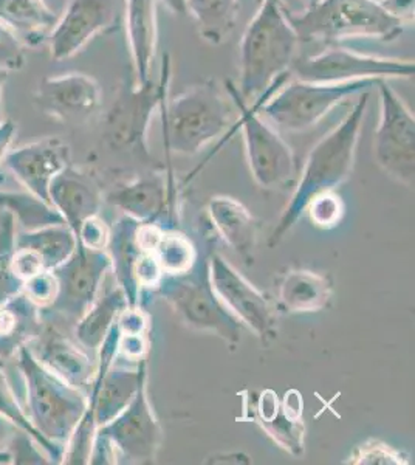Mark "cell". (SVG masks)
Masks as SVG:
<instances>
[{
	"label": "cell",
	"instance_id": "24",
	"mask_svg": "<svg viewBox=\"0 0 415 465\" xmlns=\"http://www.w3.org/2000/svg\"><path fill=\"white\" fill-rule=\"evenodd\" d=\"M140 223L129 216L118 217L111 227L105 252L111 256V272L115 275L116 286L126 295L129 306H140L142 291L137 284L135 272L142 247L138 243L137 230Z\"/></svg>",
	"mask_w": 415,
	"mask_h": 465
},
{
	"label": "cell",
	"instance_id": "47",
	"mask_svg": "<svg viewBox=\"0 0 415 465\" xmlns=\"http://www.w3.org/2000/svg\"><path fill=\"white\" fill-rule=\"evenodd\" d=\"M16 423L0 414V464H11L10 447L13 439L19 433Z\"/></svg>",
	"mask_w": 415,
	"mask_h": 465
},
{
	"label": "cell",
	"instance_id": "27",
	"mask_svg": "<svg viewBox=\"0 0 415 465\" xmlns=\"http://www.w3.org/2000/svg\"><path fill=\"white\" fill-rule=\"evenodd\" d=\"M129 306L126 295L120 287L115 286L96 296L95 302L85 311L84 315L74 322V335L83 348L96 357L98 349L115 326L120 313Z\"/></svg>",
	"mask_w": 415,
	"mask_h": 465
},
{
	"label": "cell",
	"instance_id": "11",
	"mask_svg": "<svg viewBox=\"0 0 415 465\" xmlns=\"http://www.w3.org/2000/svg\"><path fill=\"white\" fill-rule=\"evenodd\" d=\"M291 72L298 80L347 83L360 80H410L414 76V59L360 54L340 45H326L320 54L296 59Z\"/></svg>",
	"mask_w": 415,
	"mask_h": 465
},
{
	"label": "cell",
	"instance_id": "22",
	"mask_svg": "<svg viewBox=\"0 0 415 465\" xmlns=\"http://www.w3.org/2000/svg\"><path fill=\"white\" fill-rule=\"evenodd\" d=\"M171 185V173L169 180L160 173H151L115 186L105 194L104 201L140 223H157L164 213Z\"/></svg>",
	"mask_w": 415,
	"mask_h": 465
},
{
	"label": "cell",
	"instance_id": "13",
	"mask_svg": "<svg viewBox=\"0 0 415 465\" xmlns=\"http://www.w3.org/2000/svg\"><path fill=\"white\" fill-rule=\"evenodd\" d=\"M111 440L116 451L118 464H155L163 442V430L153 412L147 394V376L132 402L111 422L96 430Z\"/></svg>",
	"mask_w": 415,
	"mask_h": 465
},
{
	"label": "cell",
	"instance_id": "41",
	"mask_svg": "<svg viewBox=\"0 0 415 465\" xmlns=\"http://www.w3.org/2000/svg\"><path fill=\"white\" fill-rule=\"evenodd\" d=\"M147 352H149L147 333H138V335H122L120 333L116 359L137 365L142 360L147 359Z\"/></svg>",
	"mask_w": 415,
	"mask_h": 465
},
{
	"label": "cell",
	"instance_id": "37",
	"mask_svg": "<svg viewBox=\"0 0 415 465\" xmlns=\"http://www.w3.org/2000/svg\"><path fill=\"white\" fill-rule=\"evenodd\" d=\"M22 292L39 309H47L52 306L58 295V281L56 276L53 275L52 270H43L41 273L28 278L24 282Z\"/></svg>",
	"mask_w": 415,
	"mask_h": 465
},
{
	"label": "cell",
	"instance_id": "17",
	"mask_svg": "<svg viewBox=\"0 0 415 465\" xmlns=\"http://www.w3.org/2000/svg\"><path fill=\"white\" fill-rule=\"evenodd\" d=\"M33 103L56 122L79 124L100 111L103 90L94 76L69 72L45 76L33 92Z\"/></svg>",
	"mask_w": 415,
	"mask_h": 465
},
{
	"label": "cell",
	"instance_id": "40",
	"mask_svg": "<svg viewBox=\"0 0 415 465\" xmlns=\"http://www.w3.org/2000/svg\"><path fill=\"white\" fill-rule=\"evenodd\" d=\"M109 234H111V227H107L98 214V216L89 217L83 223L76 234V241L85 249L105 250L109 242Z\"/></svg>",
	"mask_w": 415,
	"mask_h": 465
},
{
	"label": "cell",
	"instance_id": "31",
	"mask_svg": "<svg viewBox=\"0 0 415 465\" xmlns=\"http://www.w3.org/2000/svg\"><path fill=\"white\" fill-rule=\"evenodd\" d=\"M0 206L15 216L22 230H39L48 225H59L64 223L53 205L44 202L32 193L24 190H6L0 188ZM67 225V223H65Z\"/></svg>",
	"mask_w": 415,
	"mask_h": 465
},
{
	"label": "cell",
	"instance_id": "5",
	"mask_svg": "<svg viewBox=\"0 0 415 465\" xmlns=\"http://www.w3.org/2000/svg\"><path fill=\"white\" fill-rule=\"evenodd\" d=\"M13 360L24 386V411L44 438L64 449L89 407L87 392L45 368L26 346Z\"/></svg>",
	"mask_w": 415,
	"mask_h": 465
},
{
	"label": "cell",
	"instance_id": "42",
	"mask_svg": "<svg viewBox=\"0 0 415 465\" xmlns=\"http://www.w3.org/2000/svg\"><path fill=\"white\" fill-rule=\"evenodd\" d=\"M163 269L158 262L155 254L153 252H144L143 250L138 260L137 272H135V278H137V284L140 291L143 289H153L155 291L160 281L163 278Z\"/></svg>",
	"mask_w": 415,
	"mask_h": 465
},
{
	"label": "cell",
	"instance_id": "9",
	"mask_svg": "<svg viewBox=\"0 0 415 465\" xmlns=\"http://www.w3.org/2000/svg\"><path fill=\"white\" fill-rule=\"evenodd\" d=\"M226 89L239 109L237 127L242 131L248 168L256 185L262 190H278L296 177V160L290 144L281 137L254 104L237 94L236 85L226 81Z\"/></svg>",
	"mask_w": 415,
	"mask_h": 465
},
{
	"label": "cell",
	"instance_id": "21",
	"mask_svg": "<svg viewBox=\"0 0 415 465\" xmlns=\"http://www.w3.org/2000/svg\"><path fill=\"white\" fill-rule=\"evenodd\" d=\"M123 16L131 54L132 81L143 84L151 80L157 56L158 0H123Z\"/></svg>",
	"mask_w": 415,
	"mask_h": 465
},
{
	"label": "cell",
	"instance_id": "36",
	"mask_svg": "<svg viewBox=\"0 0 415 465\" xmlns=\"http://www.w3.org/2000/svg\"><path fill=\"white\" fill-rule=\"evenodd\" d=\"M305 212L309 213V217L315 227L331 230L341 223L346 206L335 191H329L311 199Z\"/></svg>",
	"mask_w": 415,
	"mask_h": 465
},
{
	"label": "cell",
	"instance_id": "32",
	"mask_svg": "<svg viewBox=\"0 0 415 465\" xmlns=\"http://www.w3.org/2000/svg\"><path fill=\"white\" fill-rule=\"evenodd\" d=\"M0 414H4V416L10 419L11 422L16 423L19 429L30 434L37 444L43 447L44 451L47 453L48 458L52 460V464H63V447L53 444L33 427V423L30 422V419L24 411L21 401L17 399L16 391L13 390L10 377L6 374L4 360H0Z\"/></svg>",
	"mask_w": 415,
	"mask_h": 465
},
{
	"label": "cell",
	"instance_id": "15",
	"mask_svg": "<svg viewBox=\"0 0 415 465\" xmlns=\"http://www.w3.org/2000/svg\"><path fill=\"white\" fill-rule=\"evenodd\" d=\"M210 260L211 284L228 311L263 344L278 337V313L267 296L243 278L221 254Z\"/></svg>",
	"mask_w": 415,
	"mask_h": 465
},
{
	"label": "cell",
	"instance_id": "19",
	"mask_svg": "<svg viewBox=\"0 0 415 465\" xmlns=\"http://www.w3.org/2000/svg\"><path fill=\"white\" fill-rule=\"evenodd\" d=\"M144 376H147V360L135 366L118 359L109 368L96 366L95 379L87 396L98 429L111 422L132 402Z\"/></svg>",
	"mask_w": 415,
	"mask_h": 465
},
{
	"label": "cell",
	"instance_id": "49",
	"mask_svg": "<svg viewBox=\"0 0 415 465\" xmlns=\"http://www.w3.org/2000/svg\"><path fill=\"white\" fill-rule=\"evenodd\" d=\"M16 134V126L15 123L6 120V122L0 123V163L5 157V153H8L13 137Z\"/></svg>",
	"mask_w": 415,
	"mask_h": 465
},
{
	"label": "cell",
	"instance_id": "39",
	"mask_svg": "<svg viewBox=\"0 0 415 465\" xmlns=\"http://www.w3.org/2000/svg\"><path fill=\"white\" fill-rule=\"evenodd\" d=\"M25 65V45L16 35L0 24V69L19 72Z\"/></svg>",
	"mask_w": 415,
	"mask_h": 465
},
{
	"label": "cell",
	"instance_id": "25",
	"mask_svg": "<svg viewBox=\"0 0 415 465\" xmlns=\"http://www.w3.org/2000/svg\"><path fill=\"white\" fill-rule=\"evenodd\" d=\"M56 13L45 0H0V24L16 35L26 47L48 43Z\"/></svg>",
	"mask_w": 415,
	"mask_h": 465
},
{
	"label": "cell",
	"instance_id": "46",
	"mask_svg": "<svg viewBox=\"0 0 415 465\" xmlns=\"http://www.w3.org/2000/svg\"><path fill=\"white\" fill-rule=\"evenodd\" d=\"M22 289H24V280L11 270L10 262L0 264V306L22 293Z\"/></svg>",
	"mask_w": 415,
	"mask_h": 465
},
{
	"label": "cell",
	"instance_id": "51",
	"mask_svg": "<svg viewBox=\"0 0 415 465\" xmlns=\"http://www.w3.org/2000/svg\"><path fill=\"white\" fill-rule=\"evenodd\" d=\"M173 15H186V0H162Z\"/></svg>",
	"mask_w": 415,
	"mask_h": 465
},
{
	"label": "cell",
	"instance_id": "10",
	"mask_svg": "<svg viewBox=\"0 0 415 465\" xmlns=\"http://www.w3.org/2000/svg\"><path fill=\"white\" fill-rule=\"evenodd\" d=\"M377 90L380 120L373 133V160L390 179L412 188L415 177L414 114L388 81H380Z\"/></svg>",
	"mask_w": 415,
	"mask_h": 465
},
{
	"label": "cell",
	"instance_id": "44",
	"mask_svg": "<svg viewBox=\"0 0 415 465\" xmlns=\"http://www.w3.org/2000/svg\"><path fill=\"white\" fill-rule=\"evenodd\" d=\"M149 324H151L149 315L140 306H127L116 320V328L122 335L147 333L149 332Z\"/></svg>",
	"mask_w": 415,
	"mask_h": 465
},
{
	"label": "cell",
	"instance_id": "20",
	"mask_svg": "<svg viewBox=\"0 0 415 465\" xmlns=\"http://www.w3.org/2000/svg\"><path fill=\"white\" fill-rule=\"evenodd\" d=\"M48 199L53 208L63 216L74 236L84 221L98 216L103 205V194L94 177L79 170L74 163L61 171L50 183Z\"/></svg>",
	"mask_w": 415,
	"mask_h": 465
},
{
	"label": "cell",
	"instance_id": "4",
	"mask_svg": "<svg viewBox=\"0 0 415 465\" xmlns=\"http://www.w3.org/2000/svg\"><path fill=\"white\" fill-rule=\"evenodd\" d=\"M289 19L301 44L333 45L352 39L392 43L399 39L406 22L384 10L379 0H313Z\"/></svg>",
	"mask_w": 415,
	"mask_h": 465
},
{
	"label": "cell",
	"instance_id": "50",
	"mask_svg": "<svg viewBox=\"0 0 415 465\" xmlns=\"http://www.w3.org/2000/svg\"><path fill=\"white\" fill-rule=\"evenodd\" d=\"M206 464H252L250 456L243 453H228V455H214L205 460Z\"/></svg>",
	"mask_w": 415,
	"mask_h": 465
},
{
	"label": "cell",
	"instance_id": "23",
	"mask_svg": "<svg viewBox=\"0 0 415 465\" xmlns=\"http://www.w3.org/2000/svg\"><path fill=\"white\" fill-rule=\"evenodd\" d=\"M212 227L230 249L252 265L258 243V223L247 206L228 196L211 197L208 202Z\"/></svg>",
	"mask_w": 415,
	"mask_h": 465
},
{
	"label": "cell",
	"instance_id": "30",
	"mask_svg": "<svg viewBox=\"0 0 415 465\" xmlns=\"http://www.w3.org/2000/svg\"><path fill=\"white\" fill-rule=\"evenodd\" d=\"M78 241L65 223L48 225L39 230H17L16 249L32 250L43 261L44 269H56L69 260Z\"/></svg>",
	"mask_w": 415,
	"mask_h": 465
},
{
	"label": "cell",
	"instance_id": "45",
	"mask_svg": "<svg viewBox=\"0 0 415 465\" xmlns=\"http://www.w3.org/2000/svg\"><path fill=\"white\" fill-rule=\"evenodd\" d=\"M10 267L21 280L25 282L28 278L41 273L44 269L43 261L32 250L16 249L11 256Z\"/></svg>",
	"mask_w": 415,
	"mask_h": 465
},
{
	"label": "cell",
	"instance_id": "33",
	"mask_svg": "<svg viewBox=\"0 0 415 465\" xmlns=\"http://www.w3.org/2000/svg\"><path fill=\"white\" fill-rule=\"evenodd\" d=\"M153 253L163 269L164 275H180L193 269L199 254L188 236L177 232H162Z\"/></svg>",
	"mask_w": 415,
	"mask_h": 465
},
{
	"label": "cell",
	"instance_id": "2",
	"mask_svg": "<svg viewBox=\"0 0 415 465\" xmlns=\"http://www.w3.org/2000/svg\"><path fill=\"white\" fill-rule=\"evenodd\" d=\"M369 94L358 95L351 112L311 148L290 201L281 213L269 245L273 249L296 225L311 199L337 191L352 175L358 142L368 114Z\"/></svg>",
	"mask_w": 415,
	"mask_h": 465
},
{
	"label": "cell",
	"instance_id": "1",
	"mask_svg": "<svg viewBox=\"0 0 415 465\" xmlns=\"http://www.w3.org/2000/svg\"><path fill=\"white\" fill-rule=\"evenodd\" d=\"M300 45L287 6L276 0L259 2L239 45L237 94L248 104H261L289 80Z\"/></svg>",
	"mask_w": 415,
	"mask_h": 465
},
{
	"label": "cell",
	"instance_id": "14",
	"mask_svg": "<svg viewBox=\"0 0 415 465\" xmlns=\"http://www.w3.org/2000/svg\"><path fill=\"white\" fill-rule=\"evenodd\" d=\"M111 267V256L105 250L85 249L78 243L69 260L52 270L58 281V295L47 307L48 312L74 326L95 302Z\"/></svg>",
	"mask_w": 415,
	"mask_h": 465
},
{
	"label": "cell",
	"instance_id": "3",
	"mask_svg": "<svg viewBox=\"0 0 415 465\" xmlns=\"http://www.w3.org/2000/svg\"><path fill=\"white\" fill-rule=\"evenodd\" d=\"M166 153L191 157L237 129L239 109L226 85L202 81L166 96L160 106Z\"/></svg>",
	"mask_w": 415,
	"mask_h": 465
},
{
	"label": "cell",
	"instance_id": "16",
	"mask_svg": "<svg viewBox=\"0 0 415 465\" xmlns=\"http://www.w3.org/2000/svg\"><path fill=\"white\" fill-rule=\"evenodd\" d=\"M120 15L123 0H67L48 36L50 56L58 63L74 58L96 36L112 32Z\"/></svg>",
	"mask_w": 415,
	"mask_h": 465
},
{
	"label": "cell",
	"instance_id": "48",
	"mask_svg": "<svg viewBox=\"0 0 415 465\" xmlns=\"http://www.w3.org/2000/svg\"><path fill=\"white\" fill-rule=\"evenodd\" d=\"M384 10L390 11V15L399 17L401 21L410 24L414 21V0H379Z\"/></svg>",
	"mask_w": 415,
	"mask_h": 465
},
{
	"label": "cell",
	"instance_id": "38",
	"mask_svg": "<svg viewBox=\"0 0 415 465\" xmlns=\"http://www.w3.org/2000/svg\"><path fill=\"white\" fill-rule=\"evenodd\" d=\"M11 464H52L47 453L36 440L19 430L10 447Z\"/></svg>",
	"mask_w": 415,
	"mask_h": 465
},
{
	"label": "cell",
	"instance_id": "34",
	"mask_svg": "<svg viewBox=\"0 0 415 465\" xmlns=\"http://www.w3.org/2000/svg\"><path fill=\"white\" fill-rule=\"evenodd\" d=\"M262 429L274 439L282 449L287 450L293 456L304 453V423L302 419L290 418L282 408L269 420H259Z\"/></svg>",
	"mask_w": 415,
	"mask_h": 465
},
{
	"label": "cell",
	"instance_id": "52",
	"mask_svg": "<svg viewBox=\"0 0 415 465\" xmlns=\"http://www.w3.org/2000/svg\"><path fill=\"white\" fill-rule=\"evenodd\" d=\"M6 80H8V72L0 69V123L4 122V120H2V90H4Z\"/></svg>",
	"mask_w": 415,
	"mask_h": 465
},
{
	"label": "cell",
	"instance_id": "12",
	"mask_svg": "<svg viewBox=\"0 0 415 465\" xmlns=\"http://www.w3.org/2000/svg\"><path fill=\"white\" fill-rule=\"evenodd\" d=\"M41 329L26 348L56 376L89 394L96 374L95 355L78 343L74 326L65 320L47 309H41Z\"/></svg>",
	"mask_w": 415,
	"mask_h": 465
},
{
	"label": "cell",
	"instance_id": "26",
	"mask_svg": "<svg viewBox=\"0 0 415 465\" xmlns=\"http://www.w3.org/2000/svg\"><path fill=\"white\" fill-rule=\"evenodd\" d=\"M333 296L331 276L311 270H289L279 284V302L290 313L321 312Z\"/></svg>",
	"mask_w": 415,
	"mask_h": 465
},
{
	"label": "cell",
	"instance_id": "35",
	"mask_svg": "<svg viewBox=\"0 0 415 465\" xmlns=\"http://www.w3.org/2000/svg\"><path fill=\"white\" fill-rule=\"evenodd\" d=\"M346 464L353 465H408V458L400 451L384 444L379 439H369L368 442L353 450L352 456L346 460Z\"/></svg>",
	"mask_w": 415,
	"mask_h": 465
},
{
	"label": "cell",
	"instance_id": "43",
	"mask_svg": "<svg viewBox=\"0 0 415 465\" xmlns=\"http://www.w3.org/2000/svg\"><path fill=\"white\" fill-rule=\"evenodd\" d=\"M17 223L8 210L0 206V262H10L16 250Z\"/></svg>",
	"mask_w": 415,
	"mask_h": 465
},
{
	"label": "cell",
	"instance_id": "7",
	"mask_svg": "<svg viewBox=\"0 0 415 465\" xmlns=\"http://www.w3.org/2000/svg\"><path fill=\"white\" fill-rule=\"evenodd\" d=\"M379 83L377 80L320 83L296 78L287 84L284 83L269 98L254 106L279 133H305L335 107L375 89Z\"/></svg>",
	"mask_w": 415,
	"mask_h": 465
},
{
	"label": "cell",
	"instance_id": "6",
	"mask_svg": "<svg viewBox=\"0 0 415 465\" xmlns=\"http://www.w3.org/2000/svg\"><path fill=\"white\" fill-rule=\"evenodd\" d=\"M184 326L210 332L236 348L242 340V322L232 315L211 284L210 260L195 261L194 267L180 275H164L157 289Z\"/></svg>",
	"mask_w": 415,
	"mask_h": 465
},
{
	"label": "cell",
	"instance_id": "8",
	"mask_svg": "<svg viewBox=\"0 0 415 465\" xmlns=\"http://www.w3.org/2000/svg\"><path fill=\"white\" fill-rule=\"evenodd\" d=\"M171 84V58L164 54L158 80L120 87L104 118V142L114 151H127L149 157L147 131L153 114L160 111Z\"/></svg>",
	"mask_w": 415,
	"mask_h": 465
},
{
	"label": "cell",
	"instance_id": "28",
	"mask_svg": "<svg viewBox=\"0 0 415 465\" xmlns=\"http://www.w3.org/2000/svg\"><path fill=\"white\" fill-rule=\"evenodd\" d=\"M43 324L41 309L33 304L24 292L0 306V360L13 359L26 346Z\"/></svg>",
	"mask_w": 415,
	"mask_h": 465
},
{
	"label": "cell",
	"instance_id": "53",
	"mask_svg": "<svg viewBox=\"0 0 415 465\" xmlns=\"http://www.w3.org/2000/svg\"><path fill=\"white\" fill-rule=\"evenodd\" d=\"M258 2H262V0H258ZM276 2H279V4H282V5H285L284 0H276Z\"/></svg>",
	"mask_w": 415,
	"mask_h": 465
},
{
	"label": "cell",
	"instance_id": "29",
	"mask_svg": "<svg viewBox=\"0 0 415 465\" xmlns=\"http://www.w3.org/2000/svg\"><path fill=\"white\" fill-rule=\"evenodd\" d=\"M239 10V0H186V13L194 19L200 39L212 47L232 36Z\"/></svg>",
	"mask_w": 415,
	"mask_h": 465
},
{
	"label": "cell",
	"instance_id": "54",
	"mask_svg": "<svg viewBox=\"0 0 415 465\" xmlns=\"http://www.w3.org/2000/svg\"><path fill=\"white\" fill-rule=\"evenodd\" d=\"M0 264H5V262H0ZM6 264H8V262H6Z\"/></svg>",
	"mask_w": 415,
	"mask_h": 465
},
{
	"label": "cell",
	"instance_id": "18",
	"mask_svg": "<svg viewBox=\"0 0 415 465\" xmlns=\"http://www.w3.org/2000/svg\"><path fill=\"white\" fill-rule=\"evenodd\" d=\"M2 164L24 190L50 203L48 188L52 180L72 164V149L61 138H41L8 151Z\"/></svg>",
	"mask_w": 415,
	"mask_h": 465
}]
</instances>
